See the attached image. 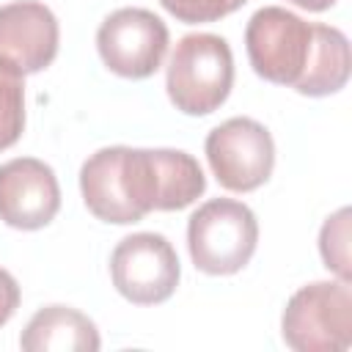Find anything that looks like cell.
<instances>
[{
    "instance_id": "2e32d148",
    "label": "cell",
    "mask_w": 352,
    "mask_h": 352,
    "mask_svg": "<svg viewBox=\"0 0 352 352\" xmlns=\"http://www.w3.org/2000/svg\"><path fill=\"white\" fill-rule=\"evenodd\" d=\"M16 308H19V283L8 270L0 267V327L14 316Z\"/></svg>"
},
{
    "instance_id": "7c38bea8",
    "label": "cell",
    "mask_w": 352,
    "mask_h": 352,
    "mask_svg": "<svg viewBox=\"0 0 352 352\" xmlns=\"http://www.w3.org/2000/svg\"><path fill=\"white\" fill-rule=\"evenodd\" d=\"M349 69H352V55H349L346 36L338 28L316 22L311 58L294 91L302 96H330L346 85Z\"/></svg>"
},
{
    "instance_id": "277c9868",
    "label": "cell",
    "mask_w": 352,
    "mask_h": 352,
    "mask_svg": "<svg viewBox=\"0 0 352 352\" xmlns=\"http://www.w3.org/2000/svg\"><path fill=\"white\" fill-rule=\"evenodd\" d=\"M283 341L297 352H344L352 344V292L346 280L297 289L280 316Z\"/></svg>"
},
{
    "instance_id": "52a82bcc",
    "label": "cell",
    "mask_w": 352,
    "mask_h": 352,
    "mask_svg": "<svg viewBox=\"0 0 352 352\" xmlns=\"http://www.w3.org/2000/svg\"><path fill=\"white\" fill-rule=\"evenodd\" d=\"M110 278L116 292L135 305L165 302L182 278L173 245L154 231L124 236L110 256Z\"/></svg>"
},
{
    "instance_id": "8992f818",
    "label": "cell",
    "mask_w": 352,
    "mask_h": 352,
    "mask_svg": "<svg viewBox=\"0 0 352 352\" xmlns=\"http://www.w3.org/2000/svg\"><path fill=\"white\" fill-rule=\"evenodd\" d=\"M209 168L231 192L258 190L275 168V143L264 124L248 116L217 124L204 143Z\"/></svg>"
},
{
    "instance_id": "8fae6325",
    "label": "cell",
    "mask_w": 352,
    "mask_h": 352,
    "mask_svg": "<svg viewBox=\"0 0 352 352\" xmlns=\"http://www.w3.org/2000/svg\"><path fill=\"white\" fill-rule=\"evenodd\" d=\"M19 346L25 352H96L102 341L85 314L69 305H47L25 324Z\"/></svg>"
},
{
    "instance_id": "7a4b0ae2",
    "label": "cell",
    "mask_w": 352,
    "mask_h": 352,
    "mask_svg": "<svg viewBox=\"0 0 352 352\" xmlns=\"http://www.w3.org/2000/svg\"><path fill=\"white\" fill-rule=\"evenodd\" d=\"M234 55L223 36L190 33L170 52L165 88L176 110L184 116H209L231 94Z\"/></svg>"
},
{
    "instance_id": "6da1fadb",
    "label": "cell",
    "mask_w": 352,
    "mask_h": 352,
    "mask_svg": "<svg viewBox=\"0 0 352 352\" xmlns=\"http://www.w3.org/2000/svg\"><path fill=\"white\" fill-rule=\"evenodd\" d=\"M176 173L168 148L107 146L80 168V192L88 212L104 223L129 226L148 212H170Z\"/></svg>"
},
{
    "instance_id": "3957f363",
    "label": "cell",
    "mask_w": 352,
    "mask_h": 352,
    "mask_svg": "<svg viewBox=\"0 0 352 352\" xmlns=\"http://www.w3.org/2000/svg\"><path fill=\"white\" fill-rule=\"evenodd\" d=\"M258 220L253 209L234 198L201 204L187 223V248L195 270L206 275H234L256 253Z\"/></svg>"
},
{
    "instance_id": "ba28073f",
    "label": "cell",
    "mask_w": 352,
    "mask_h": 352,
    "mask_svg": "<svg viewBox=\"0 0 352 352\" xmlns=\"http://www.w3.org/2000/svg\"><path fill=\"white\" fill-rule=\"evenodd\" d=\"M102 63L126 80L151 77L168 52V25L148 8H118L96 30Z\"/></svg>"
},
{
    "instance_id": "9a60e30c",
    "label": "cell",
    "mask_w": 352,
    "mask_h": 352,
    "mask_svg": "<svg viewBox=\"0 0 352 352\" xmlns=\"http://www.w3.org/2000/svg\"><path fill=\"white\" fill-rule=\"evenodd\" d=\"M248 0H160V6L176 16L179 22L187 25H201V22H217L236 8H242Z\"/></svg>"
},
{
    "instance_id": "9c48e42d",
    "label": "cell",
    "mask_w": 352,
    "mask_h": 352,
    "mask_svg": "<svg viewBox=\"0 0 352 352\" xmlns=\"http://www.w3.org/2000/svg\"><path fill=\"white\" fill-rule=\"evenodd\" d=\"M60 187L55 170L36 157L0 165V220L19 231H36L55 220Z\"/></svg>"
},
{
    "instance_id": "30bf717a",
    "label": "cell",
    "mask_w": 352,
    "mask_h": 352,
    "mask_svg": "<svg viewBox=\"0 0 352 352\" xmlns=\"http://www.w3.org/2000/svg\"><path fill=\"white\" fill-rule=\"evenodd\" d=\"M60 28L55 14L38 0H16L0 6V58L25 74L47 69L58 55Z\"/></svg>"
},
{
    "instance_id": "e0dca14e",
    "label": "cell",
    "mask_w": 352,
    "mask_h": 352,
    "mask_svg": "<svg viewBox=\"0 0 352 352\" xmlns=\"http://www.w3.org/2000/svg\"><path fill=\"white\" fill-rule=\"evenodd\" d=\"M286 3H292L297 8H305V11H327V8L336 6V0H286Z\"/></svg>"
},
{
    "instance_id": "4fadbf2b",
    "label": "cell",
    "mask_w": 352,
    "mask_h": 352,
    "mask_svg": "<svg viewBox=\"0 0 352 352\" xmlns=\"http://www.w3.org/2000/svg\"><path fill=\"white\" fill-rule=\"evenodd\" d=\"M25 129V72L0 58V151L11 148Z\"/></svg>"
},
{
    "instance_id": "5bb4252c",
    "label": "cell",
    "mask_w": 352,
    "mask_h": 352,
    "mask_svg": "<svg viewBox=\"0 0 352 352\" xmlns=\"http://www.w3.org/2000/svg\"><path fill=\"white\" fill-rule=\"evenodd\" d=\"M319 253L330 272L338 275V280L349 283V209H338L330 214L319 231Z\"/></svg>"
},
{
    "instance_id": "5b68a950",
    "label": "cell",
    "mask_w": 352,
    "mask_h": 352,
    "mask_svg": "<svg viewBox=\"0 0 352 352\" xmlns=\"http://www.w3.org/2000/svg\"><path fill=\"white\" fill-rule=\"evenodd\" d=\"M314 47V25L280 6L258 8L245 28V50L253 72L275 85H297Z\"/></svg>"
}]
</instances>
